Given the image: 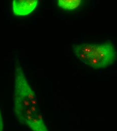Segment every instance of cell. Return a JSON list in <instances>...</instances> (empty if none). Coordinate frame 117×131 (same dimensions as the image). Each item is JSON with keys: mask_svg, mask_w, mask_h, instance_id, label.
I'll list each match as a JSON object with an SVG mask.
<instances>
[{"mask_svg": "<svg viewBox=\"0 0 117 131\" xmlns=\"http://www.w3.org/2000/svg\"><path fill=\"white\" fill-rule=\"evenodd\" d=\"M75 53L76 56L77 57V58L83 63L88 65V57L86 56L83 52L77 50L75 49Z\"/></svg>", "mask_w": 117, "mask_h": 131, "instance_id": "cell-7", "label": "cell"}, {"mask_svg": "<svg viewBox=\"0 0 117 131\" xmlns=\"http://www.w3.org/2000/svg\"><path fill=\"white\" fill-rule=\"evenodd\" d=\"M95 45H92L89 44H82L80 45L74 46L73 48L75 49H77L85 53L88 57L92 53L93 51L95 49Z\"/></svg>", "mask_w": 117, "mask_h": 131, "instance_id": "cell-6", "label": "cell"}, {"mask_svg": "<svg viewBox=\"0 0 117 131\" xmlns=\"http://www.w3.org/2000/svg\"><path fill=\"white\" fill-rule=\"evenodd\" d=\"M117 57V51L111 42L95 45L94 50L88 58V65L94 69L105 68L112 64Z\"/></svg>", "mask_w": 117, "mask_h": 131, "instance_id": "cell-2", "label": "cell"}, {"mask_svg": "<svg viewBox=\"0 0 117 131\" xmlns=\"http://www.w3.org/2000/svg\"><path fill=\"white\" fill-rule=\"evenodd\" d=\"M3 129H4V126H3V118H2L1 112H0V131H3Z\"/></svg>", "mask_w": 117, "mask_h": 131, "instance_id": "cell-8", "label": "cell"}, {"mask_svg": "<svg viewBox=\"0 0 117 131\" xmlns=\"http://www.w3.org/2000/svg\"><path fill=\"white\" fill-rule=\"evenodd\" d=\"M14 104V111L20 122L23 124L40 115L35 94L19 66L16 68L15 72Z\"/></svg>", "mask_w": 117, "mask_h": 131, "instance_id": "cell-1", "label": "cell"}, {"mask_svg": "<svg viewBox=\"0 0 117 131\" xmlns=\"http://www.w3.org/2000/svg\"><path fill=\"white\" fill-rule=\"evenodd\" d=\"M37 0H14L12 3L13 14L16 16H26L33 12L37 7Z\"/></svg>", "mask_w": 117, "mask_h": 131, "instance_id": "cell-3", "label": "cell"}, {"mask_svg": "<svg viewBox=\"0 0 117 131\" xmlns=\"http://www.w3.org/2000/svg\"><path fill=\"white\" fill-rule=\"evenodd\" d=\"M25 125L28 126L33 131H48L40 115L27 122Z\"/></svg>", "mask_w": 117, "mask_h": 131, "instance_id": "cell-4", "label": "cell"}, {"mask_svg": "<svg viewBox=\"0 0 117 131\" xmlns=\"http://www.w3.org/2000/svg\"><path fill=\"white\" fill-rule=\"evenodd\" d=\"M81 2V0H59L57 5L64 10H71L78 8Z\"/></svg>", "mask_w": 117, "mask_h": 131, "instance_id": "cell-5", "label": "cell"}]
</instances>
